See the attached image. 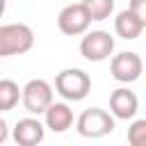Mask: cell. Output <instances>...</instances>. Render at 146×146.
Returning a JSON list of instances; mask_svg holds the SVG:
<instances>
[{"mask_svg":"<svg viewBox=\"0 0 146 146\" xmlns=\"http://www.w3.org/2000/svg\"><path fill=\"white\" fill-rule=\"evenodd\" d=\"M55 91L71 103L84 100L91 91V78L82 68H64L55 75Z\"/></svg>","mask_w":146,"mask_h":146,"instance_id":"2","label":"cell"},{"mask_svg":"<svg viewBox=\"0 0 146 146\" xmlns=\"http://www.w3.org/2000/svg\"><path fill=\"white\" fill-rule=\"evenodd\" d=\"M114 52V36L105 30L84 32L80 39V55L87 62H105Z\"/></svg>","mask_w":146,"mask_h":146,"instance_id":"4","label":"cell"},{"mask_svg":"<svg viewBox=\"0 0 146 146\" xmlns=\"http://www.w3.org/2000/svg\"><path fill=\"white\" fill-rule=\"evenodd\" d=\"M5 9H7V0H0V18L5 16Z\"/></svg>","mask_w":146,"mask_h":146,"instance_id":"17","label":"cell"},{"mask_svg":"<svg viewBox=\"0 0 146 146\" xmlns=\"http://www.w3.org/2000/svg\"><path fill=\"white\" fill-rule=\"evenodd\" d=\"M7 137H9V125H7V121L0 116V146L7 141Z\"/></svg>","mask_w":146,"mask_h":146,"instance_id":"16","label":"cell"},{"mask_svg":"<svg viewBox=\"0 0 146 146\" xmlns=\"http://www.w3.org/2000/svg\"><path fill=\"white\" fill-rule=\"evenodd\" d=\"M114 116L103 110V107H87L78 119H75V130L80 137L87 139H100L114 130Z\"/></svg>","mask_w":146,"mask_h":146,"instance_id":"3","label":"cell"},{"mask_svg":"<svg viewBox=\"0 0 146 146\" xmlns=\"http://www.w3.org/2000/svg\"><path fill=\"white\" fill-rule=\"evenodd\" d=\"M139 112V98L128 87H119L110 94V114L121 121H132Z\"/></svg>","mask_w":146,"mask_h":146,"instance_id":"8","label":"cell"},{"mask_svg":"<svg viewBox=\"0 0 146 146\" xmlns=\"http://www.w3.org/2000/svg\"><path fill=\"white\" fill-rule=\"evenodd\" d=\"M34 46V32L25 23H5L0 25V57L25 55Z\"/></svg>","mask_w":146,"mask_h":146,"instance_id":"1","label":"cell"},{"mask_svg":"<svg viewBox=\"0 0 146 146\" xmlns=\"http://www.w3.org/2000/svg\"><path fill=\"white\" fill-rule=\"evenodd\" d=\"M110 73H112V78L116 82H123V84L137 82L141 78V73H144V59L135 50L116 52L110 59Z\"/></svg>","mask_w":146,"mask_h":146,"instance_id":"5","label":"cell"},{"mask_svg":"<svg viewBox=\"0 0 146 146\" xmlns=\"http://www.w3.org/2000/svg\"><path fill=\"white\" fill-rule=\"evenodd\" d=\"M89 25H91V18H89L87 9L82 7V2L66 5L57 14V27L66 36H80V34L89 32Z\"/></svg>","mask_w":146,"mask_h":146,"instance_id":"7","label":"cell"},{"mask_svg":"<svg viewBox=\"0 0 146 146\" xmlns=\"http://www.w3.org/2000/svg\"><path fill=\"white\" fill-rule=\"evenodd\" d=\"M2 146H7V144H2Z\"/></svg>","mask_w":146,"mask_h":146,"instance_id":"18","label":"cell"},{"mask_svg":"<svg viewBox=\"0 0 146 146\" xmlns=\"http://www.w3.org/2000/svg\"><path fill=\"white\" fill-rule=\"evenodd\" d=\"M11 137H14L16 146H39L46 137V128L36 116H25V119L16 121Z\"/></svg>","mask_w":146,"mask_h":146,"instance_id":"9","label":"cell"},{"mask_svg":"<svg viewBox=\"0 0 146 146\" xmlns=\"http://www.w3.org/2000/svg\"><path fill=\"white\" fill-rule=\"evenodd\" d=\"M128 11H132L137 18L146 21V0H130L128 5Z\"/></svg>","mask_w":146,"mask_h":146,"instance_id":"15","label":"cell"},{"mask_svg":"<svg viewBox=\"0 0 146 146\" xmlns=\"http://www.w3.org/2000/svg\"><path fill=\"white\" fill-rule=\"evenodd\" d=\"M75 116H73V110L68 107V103H50L48 110L43 112V128L52 130V132H66L71 125H73Z\"/></svg>","mask_w":146,"mask_h":146,"instance_id":"10","label":"cell"},{"mask_svg":"<svg viewBox=\"0 0 146 146\" xmlns=\"http://www.w3.org/2000/svg\"><path fill=\"white\" fill-rule=\"evenodd\" d=\"M21 103L23 107L32 114V116H39L48 110V105L52 103V87L50 82H46L43 78H34L30 80L23 89H21Z\"/></svg>","mask_w":146,"mask_h":146,"instance_id":"6","label":"cell"},{"mask_svg":"<svg viewBox=\"0 0 146 146\" xmlns=\"http://www.w3.org/2000/svg\"><path fill=\"white\" fill-rule=\"evenodd\" d=\"M91 21H105L114 11V0H80Z\"/></svg>","mask_w":146,"mask_h":146,"instance_id":"13","label":"cell"},{"mask_svg":"<svg viewBox=\"0 0 146 146\" xmlns=\"http://www.w3.org/2000/svg\"><path fill=\"white\" fill-rule=\"evenodd\" d=\"M18 100H21V87L9 78H0V112L14 110Z\"/></svg>","mask_w":146,"mask_h":146,"instance_id":"12","label":"cell"},{"mask_svg":"<svg viewBox=\"0 0 146 146\" xmlns=\"http://www.w3.org/2000/svg\"><path fill=\"white\" fill-rule=\"evenodd\" d=\"M144 27H146V21L137 18V16H135L132 11H128V9L119 11L116 18H114V32H116V36H121V39H125V41H132V39L141 36Z\"/></svg>","mask_w":146,"mask_h":146,"instance_id":"11","label":"cell"},{"mask_svg":"<svg viewBox=\"0 0 146 146\" xmlns=\"http://www.w3.org/2000/svg\"><path fill=\"white\" fill-rule=\"evenodd\" d=\"M128 144L130 146H146V119H135L128 128Z\"/></svg>","mask_w":146,"mask_h":146,"instance_id":"14","label":"cell"}]
</instances>
